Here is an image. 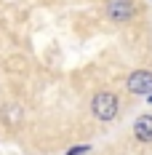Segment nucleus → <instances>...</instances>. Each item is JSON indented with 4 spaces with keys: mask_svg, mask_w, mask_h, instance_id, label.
Here are the masks:
<instances>
[{
    "mask_svg": "<svg viewBox=\"0 0 152 155\" xmlns=\"http://www.w3.org/2000/svg\"><path fill=\"white\" fill-rule=\"evenodd\" d=\"M147 102H150V104H152V94H150V99H147Z\"/></svg>",
    "mask_w": 152,
    "mask_h": 155,
    "instance_id": "nucleus-6",
    "label": "nucleus"
},
{
    "mask_svg": "<svg viewBox=\"0 0 152 155\" xmlns=\"http://www.w3.org/2000/svg\"><path fill=\"white\" fill-rule=\"evenodd\" d=\"M128 91L131 94H152V72L150 70H136L128 75Z\"/></svg>",
    "mask_w": 152,
    "mask_h": 155,
    "instance_id": "nucleus-3",
    "label": "nucleus"
},
{
    "mask_svg": "<svg viewBox=\"0 0 152 155\" xmlns=\"http://www.w3.org/2000/svg\"><path fill=\"white\" fill-rule=\"evenodd\" d=\"M134 134H136L139 142H152V115H141L136 118V123H134Z\"/></svg>",
    "mask_w": 152,
    "mask_h": 155,
    "instance_id": "nucleus-4",
    "label": "nucleus"
},
{
    "mask_svg": "<svg viewBox=\"0 0 152 155\" xmlns=\"http://www.w3.org/2000/svg\"><path fill=\"white\" fill-rule=\"evenodd\" d=\"M91 110H93V115H96L99 120H115V115H118V110H120V102H118L115 94L102 91V94L93 96Z\"/></svg>",
    "mask_w": 152,
    "mask_h": 155,
    "instance_id": "nucleus-1",
    "label": "nucleus"
},
{
    "mask_svg": "<svg viewBox=\"0 0 152 155\" xmlns=\"http://www.w3.org/2000/svg\"><path fill=\"white\" fill-rule=\"evenodd\" d=\"M88 150H91V147H88V144H83V147H72V150H67L64 155H86Z\"/></svg>",
    "mask_w": 152,
    "mask_h": 155,
    "instance_id": "nucleus-5",
    "label": "nucleus"
},
{
    "mask_svg": "<svg viewBox=\"0 0 152 155\" xmlns=\"http://www.w3.org/2000/svg\"><path fill=\"white\" fill-rule=\"evenodd\" d=\"M104 11H107V16H109L112 21L123 24V21H131V19L136 16V5H134L131 0H109Z\"/></svg>",
    "mask_w": 152,
    "mask_h": 155,
    "instance_id": "nucleus-2",
    "label": "nucleus"
}]
</instances>
